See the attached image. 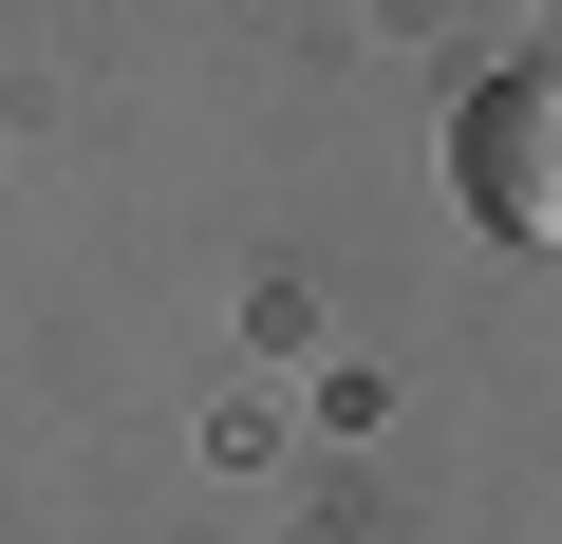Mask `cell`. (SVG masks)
Segmentation results:
<instances>
[{
    "label": "cell",
    "instance_id": "6da1fadb",
    "mask_svg": "<svg viewBox=\"0 0 562 544\" xmlns=\"http://www.w3.org/2000/svg\"><path fill=\"white\" fill-rule=\"evenodd\" d=\"M450 188H469L487 244H543V263H562V57H543V76H469Z\"/></svg>",
    "mask_w": 562,
    "mask_h": 544
}]
</instances>
